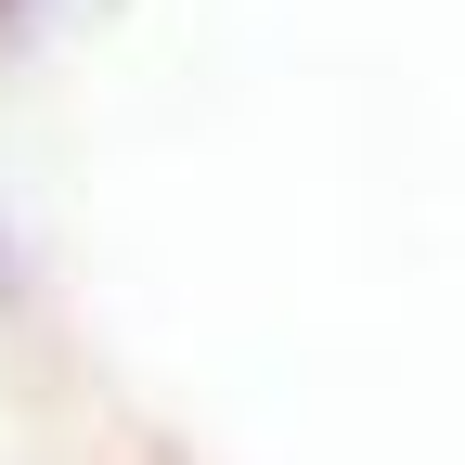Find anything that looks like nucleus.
Returning <instances> with one entry per match:
<instances>
[{"label":"nucleus","mask_w":465,"mask_h":465,"mask_svg":"<svg viewBox=\"0 0 465 465\" xmlns=\"http://www.w3.org/2000/svg\"><path fill=\"white\" fill-rule=\"evenodd\" d=\"M26 14H39V0H0V39H14V26H26Z\"/></svg>","instance_id":"f257e3e1"}]
</instances>
